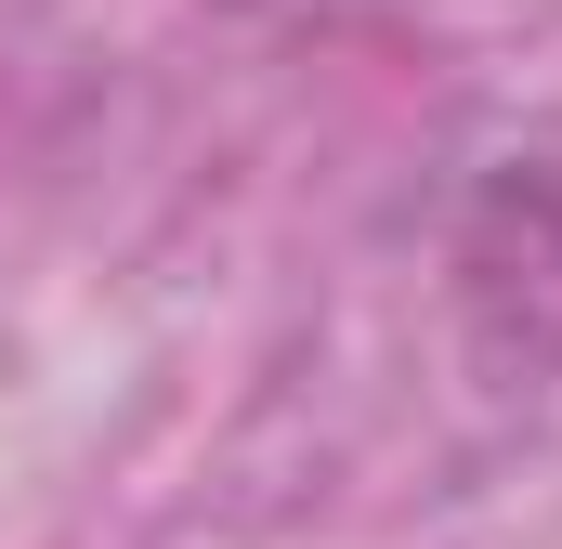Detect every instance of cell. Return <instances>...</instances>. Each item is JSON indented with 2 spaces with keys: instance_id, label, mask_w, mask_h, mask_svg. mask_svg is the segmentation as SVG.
I'll return each mask as SVG.
<instances>
[{
  "instance_id": "obj_1",
  "label": "cell",
  "mask_w": 562,
  "mask_h": 549,
  "mask_svg": "<svg viewBox=\"0 0 562 549\" xmlns=\"http://www.w3.org/2000/svg\"><path fill=\"white\" fill-rule=\"evenodd\" d=\"M458 314L497 367H562V119H524L458 183Z\"/></svg>"
}]
</instances>
